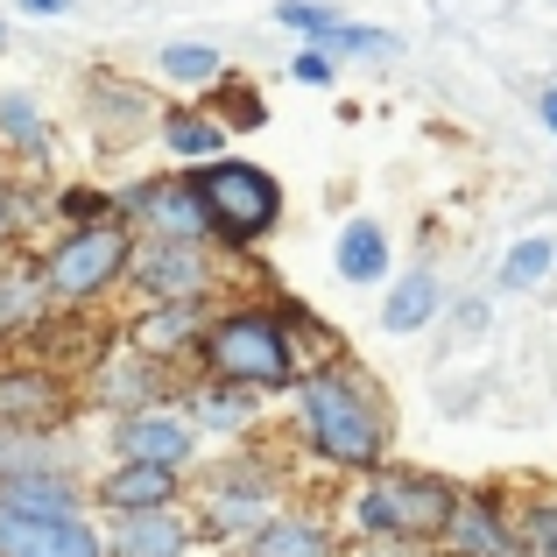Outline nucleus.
<instances>
[{"mask_svg": "<svg viewBox=\"0 0 557 557\" xmlns=\"http://www.w3.org/2000/svg\"><path fill=\"white\" fill-rule=\"evenodd\" d=\"M22 8H36V14H57V8H71V0H22Z\"/></svg>", "mask_w": 557, "mask_h": 557, "instance_id": "5701e85b", "label": "nucleus"}, {"mask_svg": "<svg viewBox=\"0 0 557 557\" xmlns=\"http://www.w3.org/2000/svg\"><path fill=\"white\" fill-rule=\"evenodd\" d=\"M163 71H170V78H184V85H205L219 71V50H205V42H170Z\"/></svg>", "mask_w": 557, "mask_h": 557, "instance_id": "4468645a", "label": "nucleus"}, {"mask_svg": "<svg viewBox=\"0 0 557 557\" xmlns=\"http://www.w3.org/2000/svg\"><path fill=\"white\" fill-rule=\"evenodd\" d=\"M275 22H283V28H304V36H318V42H325L332 28H339V14H332V8H318V0H283V8H275Z\"/></svg>", "mask_w": 557, "mask_h": 557, "instance_id": "f3484780", "label": "nucleus"}, {"mask_svg": "<svg viewBox=\"0 0 557 557\" xmlns=\"http://www.w3.org/2000/svg\"><path fill=\"white\" fill-rule=\"evenodd\" d=\"M544 121H550V135H557V92H544Z\"/></svg>", "mask_w": 557, "mask_h": 557, "instance_id": "b1692460", "label": "nucleus"}, {"mask_svg": "<svg viewBox=\"0 0 557 557\" xmlns=\"http://www.w3.org/2000/svg\"><path fill=\"white\" fill-rule=\"evenodd\" d=\"M149 275H156V289H163V297H170V289H198V255H190L184 240H170L163 255H156Z\"/></svg>", "mask_w": 557, "mask_h": 557, "instance_id": "2eb2a0df", "label": "nucleus"}, {"mask_svg": "<svg viewBox=\"0 0 557 557\" xmlns=\"http://www.w3.org/2000/svg\"><path fill=\"white\" fill-rule=\"evenodd\" d=\"M360 522L368 530H403V536H423V530H451V494L431 487V480H381L360 502Z\"/></svg>", "mask_w": 557, "mask_h": 557, "instance_id": "20e7f679", "label": "nucleus"}, {"mask_svg": "<svg viewBox=\"0 0 557 557\" xmlns=\"http://www.w3.org/2000/svg\"><path fill=\"white\" fill-rule=\"evenodd\" d=\"M0 557H92V530L71 508H0Z\"/></svg>", "mask_w": 557, "mask_h": 557, "instance_id": "7ed1b4c3", "label": "nucleus"}, {"mask_svg": "<svg viewBox=\"0 0 557 557\" xmlns=\"http://www.w3.org/2000/svg\"><path fill=\"white\" fill-rule=\"evenodd\" d=\"M0 135H36V107H28V99H8V107H0Z\"/></svg>", "mask_w": 557, "mask_h": 557, "instance_id": "412c9836", "label": "nucleus"}, {"mask_svg": "<svg viewBox=\"0 0 557 557\" xmlns=\"http://www.w3.org/2000/svg\"><path fill=\"white\" fill-rule=\"evenodd\" d=\"M247 409H255V403H247V395L240 388H219V395H205V423H219V431H233V423H247Z\"/></svg>", "mask_w": 557, "mask_h": 557, "instance_id": "aec40b11", "label": "nucleus"}, {"mask_svg": "<svg viewBox=\"0 0 557 557\" xmlns=\"http://www.w3.org/2000/svg\"><path fill=\"white\" fill-rule=\"evenodd\" d=\"M212 360H219V374H233V381H289L283 332H275L269 318H233V325H219Z\"/></svg>", "mask_w": 557, "mask_h": 557, "instance_id": "39448f33", "label": "nucleus"}, {"mask_svg": "<svg viewBox=\"0 0 557 557\" xmlns=\"http://www.w3.org/2000/svg\"><path fill=\"white\" fill-rule=\"evenodd\" d=\"M431 304H437L431 269H409V275H403V289L388 297V311H381V318H388V332H417L423 318H431Z\"/></svg>", "mask_w": 557, "mask_h": 557, "instance_id": "9d476101", "label": "nucleus"}, {"mask_svg": "<svg viewBox=\"0 0 557 557\" xmlns=\"http://www.w3.org/2000/svg\"><path fill=\"white\" fill-rule=\"evenodd\" d=\"M304 417H311V431H318V451L325 459H339V466H368L374 459V445H381V431H374V409L360 403L346 381H311L304 388Z\"/></svg>", "mask_w": 557, "mask_h": 557, "instance_id": "f257e3e1", "label": "nucleus"}, {"mask_svg": "<svg viewBox=\"0 0 557 557\" xmlns=\"http://www.w3.org/2000/svg\"><path fill=\"white\" fill-rule=\"evenodd\" d=\"M50 409H57L50 381H28V374L0 381V423H36V417H50Z\"/></svg>", "mask_w": 557, "mask_h": 557, "instance_id": "f8f14e48", "label": "nucleus"}, {"mask_svg": "<svg viewBox=\"0 0 557 557\" xmlns=\"http://www.w3.org/2000/svg\"><path fill=\"white\" fill-rule=\"evenodd\" d=\"M121 261H127V240L107 233V226H92V233H78V240H64L50 255V289L57 297H85V289H99Z\"/></svg>", "mask_w": 557, "mask_h": 557, "instance_id": "423d86ee", "label": "nucleus"}, {"mask_svg": "<svg viewBox=\"0 0 557 557\" xmlns=\"http://www.w3.org/2000/svg\"><path fill=\"white\" fill-rule=\"evenodd\" d=\"M170 149H177V156H212L219 127L205 121V113H177V121H170Z\"/></svg>", "mask_w": 557, "mask_h": 557, "instance_id": "dca6fc26", "label": "nucleus"}, {"mask_svg": "<svg viewBox=\"0 0 557 557\" xmlns=\"http://www.w3.org/2000/svg\"><path fill=\"white\" fill-rule=\"evenodd\" d=\"M170 494H177V466H156V459L121 466V473L107 480V502L113 508H163Z\"/></svg>", "mask_w": 557, "mask_h": 557, "instance_id": "0eeeda50", "label": "nucleus"}, {"mask_svg": "<svg viewBox=\"0 0 557 557\" xmlns=\"http://www.w3.org/2000/svg\"><path fill=\"white\" fill-rule=\"evenodd\" d=\"M121 445L135 451V459H156V466H177L184 451H190V431H184L177 417H135V423H127V431H121Z\"/></svg>", "mask_w": 557, "mask_h": 557, "instance_id": "6e6552de", "label": "nucleus"}, {"mask_svg": "<svg viewBox=\"0 0 557 557\" xmlns=\"http://www.w3.org/2000/svg\"><path fill=\"white\" fill-rule=\"evenodd\" d=\"M289 71H297L304 85H325V78H332V57H325V50H304V57H297Z\"/></svg>", "mask_w": 557, "mask_h": 557, "instance_id": "4be33fe9", "label": "nucleus"}, {"mask_svg": "<svg viewBox=\"0 0 557 557\" xmlns=\"http://www.w3.org/2000/svg\"><path fill=\"white\" fill-rule=\"evenodd\" d=\"M544 269H550V240H522L516 255H508V269H502V275H508V283H536Z\"/></svg>", "mask_w": 557, "mask_h": 557, "instance_id": "6ab92c4d", "label": "nucleus"}, {"mask_svg": "<svg viewBox=\"0 0 557 557\" xmlns=\"http://www.w3.org/2000/svg\"><path fill=\"white\" fill-rule=\"evenodd\" d=\"M339 269L354 275V283H374L381 269H388V247H381V226H368V219H354L339 240Z\"/></svg>", "mask_w": 557, "mask_h": 557, "instance_id": "9b49d317", "label": "nucleus"}, {"mask_svg": "<svg viewBox=\"0 0 557 557\" xmlns=\"http://www.w3.org/2000/svg\"><path fill=\"white\" fill-rule=\"evenodd\" d=\"M451 544L466 557H502V530L487 522V508H451Z\"/></svg>", "mask_w": 557, "mask_h": 557, "instance_id": "ddd939ff", "label": "nucleus"}, {"mask_svg": "<svg viewBox=\"0 0 557 557\" xmlns=\"http://www.w3.org/2000/svg\"><path fill=\"white\" fill-rule=\"evenodd\" d=\"M113 550H121V557H177L184 550V530L170 516H141V522H121Z\"/></svg>", "mask_w": 557, "mask_h": 557, "instance_id": "1a4fd4ad", "label": "nucleus"}, {"mask_svg": "<svg viewBox=\"0 0 557 557\" xmlns=\"http://www.w3.org/2000/svg\"><path fill=\"white\" fill-rule=\"evenodd\" d=\"M198 198H205V212H212V226L233 233V240H255V233H269L275 212H283L275 184L261 177V170H247V163H212V170L198 177Z\"/></svg>", "mask_w": 557, "mask_h": 557, "instance_id": "f03ea898", "label": "nucleus"}, {"mask_svg": "<svg viewBox=\"0 0 557 557\" xmlns=\"http://www.w3.org/2000/svg\"><path fill=\"white\" fill-rule=\"evenodd\" d=\"M261 550H269V557H325V544H318L304 522H275V530L261 536Z\"/></svg>", "mask_w": 557, "mask_h": 557, "instance_id": "a211bd4d", "label": "nucleus"}]
</instances>
